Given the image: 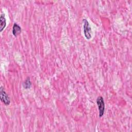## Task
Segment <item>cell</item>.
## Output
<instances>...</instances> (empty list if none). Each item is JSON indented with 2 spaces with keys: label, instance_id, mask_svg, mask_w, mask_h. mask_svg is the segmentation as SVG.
I'll return each mask as SVG.
<instances>
[{
  "label": "cell",
  "instance_id": "6da1fadb",
  "mask_svg": "<svg viewBox=\"0 0 132 132\" xmlns=\"http://www.w3.org/2000/svg\"><path fill=\"white\" fill-rule=\"evenodd\" d=\"M82 23H83V28H84V32L85 38L89 40L91 38V33H92V30L91 26L89 24V22L86 19H83L82 20Z\"/></svg>",
  "mask_w": 132,
  "mask_h": 132
},
{
  "label": "cell",
  "instance_id": "7a4b0ae2",
  "mask_svg": "<svg viewBox=\"0 0 132 132\" xmlns=\"http://www.w3.org/2000/svg\"><path fill=\"white\" fill-rule=\"evenodd\" d=\"M96 104L98 107L99 117H102L103 116L105 111V103L104 98L102 96H100L97 97L96 99Z\"/></svg>",
  "mask_w": 132,
  "mask_h": 132
},
{
  "label": "cell",
  "instance_id": "3957f363",
  "mask_svg": "<svg viewBox=\"0 0 132 132\" xmlns=\"http://www.w3.org/2000/svg\"><path fill=\"white\" fill-rule=\"evenodd\" d=\"M0 98L1 101L6 105H9L10 103V97L5 91L4 88L2 86L0 88Z\"/></svg>",
  "mask_w": 132,
  "mask_h": 132
},
{
  "label": "cell",
  "instance_id": "277c9868",
  "mask_svg": "<svg viewBox=\"0 0 132 132\" xmlns=\"http://www.w3.org/2000/svg\"><path fill=\"white\" fill-rule=\"evenodd\" d=\"M12 34L14 36L17 37L21 32V27L16 23H14L12 27Z\"/></svg>",
  "mask_w": 132,
  "mask_h": 132
},
{
  "label": "cell",
  "instance_id": "5b68a950",
  "mask_svg": "<svg viewBox=\"0 0 132 132\" xmlns=\"http://www.w3.org/2000/svg\"><path fill=\"white\" fill-rule=\"evenodd\" d=\"M0 25H1V28H0V31L2 32V31L4 29L6 26V18L5 17V14L4 13H2L1 14V18H0Z\"/></svg>",
  "mask_w": 132,
  "mask_h": 132
},
{
  "label": "cell",
  "instance_id": "8992f818",
  "mask_svg": "<svg viewBox=\"0 0 132 132\" xmlns=\"http://www.w3.org/2000/svg\"><path fill=\"white\" fill-rule=\"evenodd\" d=\"M23 87L24 89H29L31 87V82L30 81V78L29 77H27L26 78V79L25 80V81H24L23 82Z\"/></svg>",
  "mask_w": 132,
  "mask_h": 132
}]
</instances>
